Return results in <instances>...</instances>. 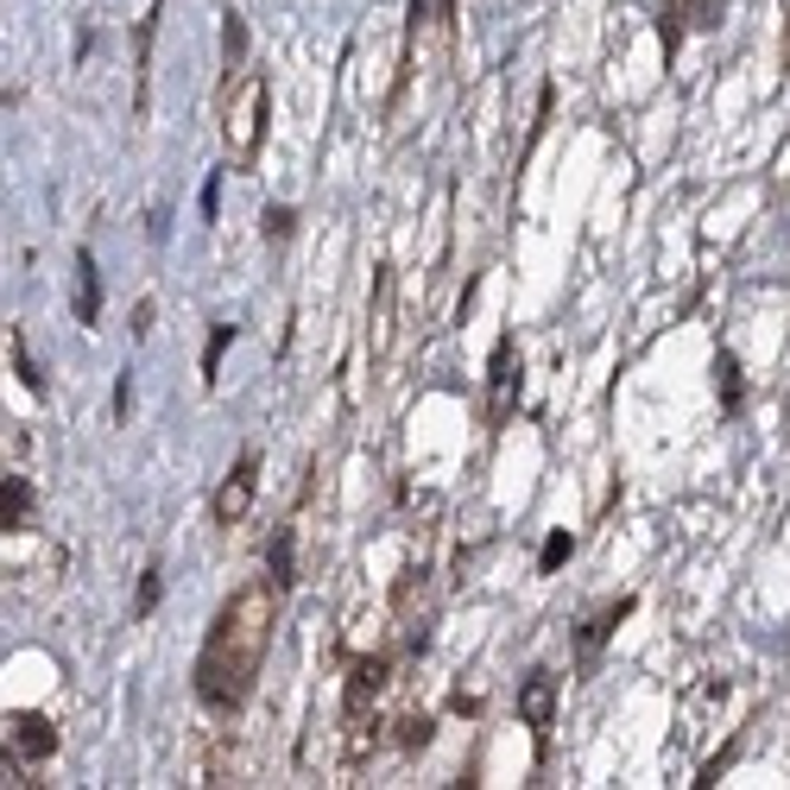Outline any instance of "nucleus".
<instances>
[{
    "instance_id": "1",
    "label": "nucleus",
    "mask_w": 790,
    "mask_h": 790,
    "mask_svg": "<svg viewBox=\"0 0 790 790\" xmlns=\"http://www.w3.org/2000/svg\"><path fill=\"white\" fill-rule=\"evenodd\" d=\"M278 589L273 575H259L247 589L228 594V608L216 613V626L203 639L197 652V702L216 714H235L247 709V695L259 683V664H266V645H273V626H278Z\"/></svg>"
},
{
    "instance_id": "2",
    "label": "nucleus",
    "mask_w": 790,
    "mask_h": 790,
    "mask_svg": "<svg viewBox=\"0 0 790 790\" xmlns=\"http://www.w3.org/2000/svg\"><path fill=\"white\" fill-rule=\"evenodd\" d=\"M266 115H273V89L266 77H240L221 101V139H228V158L247 165L259 152V139H266Z\"/></svg>"
},
{
    "instance_id": "3",
    "label": "nucleus",
    "mask_w": 790,
    "mask_h": 790,
    "mask_svg": "<svg viewBox=\"0 0 790 790\" xmlns=\"http://www.w3.org/2000/svg\"><path fill=\"white\" fill-rule=\"evenodd\" d=\"M254 494H259V462L254 455H235V468L221 474L216 500H209V519L216 525H240V519L254 513Z\"/></svg>"
},
{
    "instance_id": "4",
    "label": "nucleus",
    "mask_w": 790,
    "mask_h": 790,
    "mask_svg": "<svg viewBox=\"0 0 790 790\" xmlns=\"http://www.w3.org/2000/svg\"><path fill=\"white\" fill-rule=\"evenodd\" d=\"M519 405V361H513V336L494 342V367H487V431H500Z\"/></svg>"
},
{
    "instance_id": "5",
    "label": "nucleus",
    "mask_w": 790,
    "mask_h": 790,
    "mask_svg": "<svg viewBox=\"0 0 790 790\" xmlns=\"http://www.w3.org/2000/svg\"><path fill=\"white\" fill-rule=\"evenodd\" d=\"M7 747L20 752V759H51L58 752V728L32 709H13L7 714Z\"/></svg>"
},
{
    "instance_id": "6",
    "label": "nucleus",
    "mask_w": 790,
    "mask_h": 790,
    "mask_svg": "<svg viewBox=\"0 0 790 790\" xmlns=\"http://www.w3.org/2000/svg\"><path fill=\"white\" fill-rule=\"evenodd\" d=\"M551 714H556V671H525L519 677V721L544 733Z\"/></svg>"
},
{
    "instance_id": "7",
    "label": "nucleus",
    "mask_w": 790,
    "mask_h": 790,
    "mask_svg": "<svg viewBox=\"0 0 790 790\" xmlns=\"http://www.w3.org/2000/svg\"><path fill=\"white\" fill-rule=\"evenodd\" d=\"M70 310H77L82 329H96L101 323V266H96L89 247H77V304H70Z\"/></svg>"
},
{
    "instance_id": "8",
    "label": "nucleus",
    "mask_w": 790,
    "mask_h": 790,
    "mask_svg": "<svg viewBox=\"0 0 790 790\" xmlns=\"http://www.w3.org/2000/svg\"><path fill=\"white\" fill-rule=\"evenodd\" d=\"M32 506H39V500H32V481H26V474H7V481H0V532L7 537L26 532V525H32Z\"/></svg>"
},
{
    "instance_id": "9",
    "label": "nucleus",
    "mask_w": 790,
    "mask_h": 790,
    "mask_svg": "<svg viewBox=\"0 0 790 790\" xmlns=\"http://www.w3.org/2000/svg\"><path fill=\"white\" fill-rule=\"evenodd\" d=\"M626 613H632V594H620V601H608V608H601L589 626H582V664H594V658H601V645L613 639V626H620Z\"/></svg>"
},
{
    "instance_id": "10",
    "label": "nucleus",
    "mask_w": 790,
    "mask_h": 790,
    "mask_svg": "<svg viewBox=\"0 0 790 790\" xmlns=\"http://www.w3.org/2000/svg\"><path fill=\"white\" fill-rule=\"evenodd\" d=\"M386 690V658H361L355 671H348V714H361V702H374V695Z\"/></svg>"
},
{
    "instance_id": "11",
    "label": "nucleus",
    "mask_w": 790,
    "mask_h": 790,
    "mask_svg": "<svg viewBox=\"0 0 790 790\" xmlns=\"http://www.w3.org/2000/svg\"><path fill=\"white\" fill-rule=\"evenodd\" d=\"M158 20H165V0H152V13L134 26V63H139V89H134V101L146 108V70H152V32H158Z\"/></svg>"
},
{
    "instance_id": "12",
    "label": "nucleus",
    "mask_w": 790,
    "mask_h": 790,
    "mask_svg": "<svg viewBox=\"0 0 790 790\" xmlns=\"http://www.w3.org/2000/svg\"><path fill=\"white\" fill-rule=\"evenodd\" d=\"M266 575L292 594V582H297V532H292V525H278V532H273V570H266Z\"/></svg>"
},
{
    "instance_id": "13",
    "label": "nucleus",
    "mask_w": 790,
    "mask_h": 790,
    "mask_svg": "<svg viewBox=\"0 0 790 790\" xmlns=\"http://www.w3.org/2000/svg\"><path fill=\"white\" fill-rule=\"evenodd\" d=\"M158 594H165V563H146V570H139V589H134V620H146V613L158 608Z\"/></svg>"
},
{
    "instance_id": "14",
    "label": "nucleus",
    "mask_w": 790,
    "mask_h": 790,
    "mask_svg": "<svg viewBox=\"0 0 790 790\" xmlns=\"http://www.w3.org/2000/svg\"><path fill=\"white\" fill-rule=\"evenodd\" d=\"M714 374H721V405L740 412V405H747V374H740V361L721 355V361H714Z\"/></svg>"
},
{
    "instance_id": "15",
    "label": "nucleus",
    "mask_w": 790,
    "mask_h": 790,
    "mask_svg": "<svg viewBox=\"0 0 790 790\" xmlns=\"http://www.w3.org/2000/svg\"><path fill=\"white\" fill-rule=\"evenodd\" d=\"M386 316H393V266H379L374 278V348H386Z\"/></svg>"
},
{
    "instance_id": "16",
    "label": "nucleus",
    "mask_w": 790,
    "mask_h": 790,
    "mask_svg": "<svg viewBox=\"0 0 790 790\" xmlns=\"http://www.w3.org/2000/svg\"><path fill=\"white\" fill-rule=\"evenodd\" d=\"M235 348V323H221V329H209V342H203V379L216 386V374H221V355Z\"/></svg>"
},
{
    "instance_id": "17",
    "label": "nucleus",
    "mask_w": 790,
    "mask_h": 790,
    "mask_svg": "<svg viewBox=\"0 0 790 790\" xmlns=\"http://www.w3.org/2000/svg\"><path fill=\"white\" fill-rule=\"evenodd\" d=\"M570 556H575V537H570V532H551V537H544V551H537V570L556 575Z\"/></svg>"
},
{
    "instance_id": "18",
    "label": "nucleus",
    "mask_w": 790,
    "mask_h": 790,
    "mask_svg": "<svg viewBox=\"0 0 790 790\" xmlns=\"http://www.w3.org/2000/svg\"><path fill=\"white\" fill-rule=\"evenodd\" d=\"M221 51H228V63L247 58V26H240V13H221Z\"/></svg>"
},
{
    "instance_id": "19",
    "label": "nucleus",
    "mask_w": 790,
    "mask_h": 790,
    "mask_svg": "<svg viewBox=\"0 0 790 790\" xmlns=\"http://www.w3.org/2000/svg\"><path fill=\"white\" fill-rule=\"evenodd\" d=\"M13 374L26 379V393H45V374L32 367V361H26V342H20V336H13Z\"/></svg>"
},
{
    "instance_id": "20",
    "label": "nucleus",
    "mask_w": 790,
    "mask_h": 790,
    "mask_svg": "<svg viewBox=\"0 0 790 790\" xmlns=\"http://www.w3.org/2000/svg\"><path fill=\"white\" fill-rule=\"evenodd\" d=\"M431 740V714H405L398 721V747H424Z\"/></svg>"
},
{
    "instance_id": "21",
    "label": "nucleus",
    "mask_w": 790,
    "mask_h": 790,
    "mask_svg": "<svg viewBox=\"0 0 790 790\" xmlns=\"http://www.w3.org/2000/svg\"><path fill=\"white\" fill-rule=\"evenodd\" d=\"M292 228H297L292 209H266V235H273V240H292Z\"/></svg>"
},
{
    "instance_id": "22",
    "label": "nucleus",
    "mask_w": 790,
    "mask_h": 790,
    "mask_svg": "<svg viewBox=\"0 0 790 790\" xmlns=\"http://www.w3.org/2000/svg\"><path fill=\"white\" fill-rule=\"evenodd\" d=\"M728 766H733V747L721 752V759H709V766H702V778H695V784H702V790H709V784H721V771H728Z\"/></svg>"
},
{
    "instance_id": "23",
    "label": "nucleus",
    "mask_w": 790,
    "mask_h": 790,
    "mask_svg": "<svg viewBox=\"0 0 790 790\" xmlns=\"http://www.w3.org/2000/svg\"><path fill=\"white\" fill-rule=\"evenodd\" d=\"M216 209H221V184H216V178H209V184H203V216L216 221Z\"/></svg>"
},
{
    "instance_id": "24",
    "label": "nucleus",
    "mask_w": 790,
    "mask_h": 790,
    "mask_svg": "<svg viewBox=\"0 0 790 790\" xmlns=\"http://www.w3.org/2000/svg\"><path fill=\"white\" fill-rule=\"evenodd\" d=\"M134 336H139V342L152 336V304H139V310H134Z\"/></svg>"
},
{
    "instance_id": "25",
    "label": "nucleus",
    "mask_w": 790,
    "mask_h": 790,
    "mask_svg": "<svg viewBox=\"0 0 790 790\" xmlns=\"http://www.w3.org/2000/svg\"><path fill=\"white\" fill-rule=\"evenodd\" d=\"M417 20H424V0H412V26H417Z\"/></svg>"
},
{
    "instance_id": "26",
    "label": "nucleus",
    "mask_w": 790,
    "mask_h": 790,
    "mask_svg": "<svg viewBox=\"0 0 790 790\" xmlns=\"http://www.w3.org/2000/svg\"><path fill=\"white\" fill-rule=\"evenodd\" d=\"M784 51H790V45H784Z\"/></svg>"
}]
</instances>
